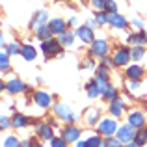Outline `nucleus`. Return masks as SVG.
Here are the masks:
<instances>
[{"label": "nucleus", "instance_id": "ddd939ff", "mask_svg": "<svg viewBox=\"0 0 147 147\" xmlns=\"http://www.w3.org/2000/svg\"><path fill=\"white\" fill-rule=\"evenodd\" d=\"M24 82L22 80H19V78H11L9 82H6V90L9 91V93H13V95H17V93H22L24 91Z\"/></svg>", "mask_w": 147, "mask_h": 147}, {"label": "nucleus", "instance_id": "c756f323", "mask_svg": "<svg viewBox=\"0 0 147 147\" xmlns=\"http://www.w3.org/2000/svg\"><path fill=\"white\" fill-rule=\"evenodd\" d=\"M104 11H106V13H117V2H115V0H106Z\"/></svg>", "mask_w": 147, "mask_h": 147}, {"label": "nucleus", "instance_id": "f3484780", "mask_svg": "<svg viewBox=\"0 0 147 147\" xmlns=\"http://www.w3.org/2000/svg\"><path fill=\"white\" fill-rule=\"evenodd\" d=\"M78 136H80V130L76 129V127H65L63 129V138H65V142H76L78 140Z\"/></svg>", "mask_w": 147, "mask_h": 147}, {"label": "nucleus", "instance_id": "393cba45", "mask_svg": "<svg viewBox=\"0 0 147 147\" xmlns=\"http://www.w3.org/2000/svg\"><path fill=\"white\" fill-rule=\"evenodd\" d=\"M145 58V47H132L130 49V60L132 61H140Z\"/></svg>", "mask_w": 147, "mask_h": 147}, {"label": "nucleus", "instance_id": "c9c22d12", "mask_svg": "<svg viewBox=\"0 0 147 147\" xmlns=\"http://www.w3.org/2000/svg\"><path fill=\"white\" fill-rule=\"evenodd\" d=\"M7 67H9L7 54H0V69H2V71H7Z\"/></svg>", "mask_w": 147, "mask_h": 147}, {"label": "nucleus", "instance_id": "49530a36", "mask_svg": "<svg viewBox=\"0 0 147 147\" xmlns=\"http://www.w3.org/2000/svg\"><path fill=\"white\" fill-rule=\"evenodd\" d=\"M76 147H86V142H78V144H76Z\"/></svg>", "mask_w": 147, "mask_h": 147}, {"label": "nucleus", "instance_id": "58836bf2", "mask_svg": "<svg viewBox=\"0 0 147 147\" xmlns=\"http://www.w3.org/2000/svg\"><path fill=\"white\" fill-rule=\"evenodd\" d=\"M127 88H129L130 91L138 90V88H140V80H129V82H127Z\"/></svg>", "mask_w": 147, "mask_h": 147}, {"label": "nucleus", "instance_id": "2f4dec72", "mask_svg": "<svg viewBox=\"0 0 147 147\" xmlns=\"http://www.w3.org/2000/svg\"><path fill=\"white\" fill-rule=\"evenodd\" d=\"M95 22H97L99 26L106 24V22H108V13H106V11H99V13L95 15Z\"/></svg>", "mask_w": 147, "mask_h": 147}, {"label": "nucleus", "instance_id": "0eeeda50", "mask_svg": "<svg viewBox=\"0 0 147 147\" xmlns=\"http://www.w3.org/2000/svg\"><path fill=\"white\" fill-rule=\"evenodd\" d=\"M108 24H110L112 28L123 30V28L129 26V21H127L123 15H119V13H108Z\"/></svg>", "mask_w": 147, "mask_h": 147}, {"label": "nucleus", "instance_id": "c03bdc74", "mask_svg": "<svg viewBox=\"0 0 147 147\" xmlns=\"http://www.w3.org/2000/svg\"><path fill=\"white\" fill-rule=\"evenodd\" d=\"M4 90H6V82H2V80H0V93H2Z\"/></svg>", "mask_w": 147, "mask_h": 147}, {"label": "nucleus", "instance_id": "f257e3e1", "mask_svg": "<svg viewBox=\"0 0 147 147\" xmlns=\"http://www.w3.org/2000/svg\"><path fill=\"white\" fill-rule=\"evenodd\" d=\"M41 50H43V54L47 58H54L61 52V43L58 39H52V37H50V39L41 43Z\"/></svg>", "mask_w": 147, "mask_h": 147}, {"label": "nucleus", "instance_id": "aec40b11", "mask_svg": "<svg viewBox=\"0 0 147 147\" xmlns=\"http://www.w3.org/2000/svg\"><path fill=\"white\" fill-rule=\"evenodd\" d=\"M123 110H125V104H123L119 99H114V100H110V114H112V115L119 117V115L123 114Z\"/></svg>", "mask_w": 147, "mask_h": 147}, {"label": "nucleus", "instance_id": "79ce46f5", "mask_svg": "<svg viewBox=\"0 0 147 147\" xmlns=\"http://www.w3.org/2000/svg\"><path fill=\"white\" fill-rule=\"evenodd\" d=\"M67 24H69V26H75V24H76V19H75V17H71V19H69V22H67Z\"/></svg>", "mask_w": 147, "mask_h": 147}, {"label": "nucleus", "instance_id": "f03ea898", "mask_svg": "<svg viewBox=\"0 0 147 147\" xmlns=\"http://www.w3.org/2000/svg\"><path fill=\"white\" fill-rule=\"evenodd\" d=\"M52 112H54V115H56V117H60V119H63V121H67L69 125H71V123H75V114H73L71 112V108L67 106V104H63V102H58L56 106L52 108Z\"/></svg>", "mask_w": 147, "mask_h": 147}, {"label": "nucleus", "instance_id": "2eb2a0df", "mask_svg": "<svg viewBox=\"0 0 147 147\" xmlns=\"http://www.w3.org/2000/svg\"><path fill=\"white\" fill-rule=\"evenodd\" d=\"M49 26H50V30H52L56 36H60V34H63L65 30H67V22H65L63 19H60V17L52 19V21L49 22Z\"/></svg>", "mask_w": 147, "mask_h": 147}, {"label": "nucleus", "instance_id": "a18cd8bd", "mask_svg": "<svg viewBox=\"0 0 147 147\" xmlns=\"http://www.w3.org/2000/svg\"><path fill=\"white\" fill-rule=\"evenodd\" d=\"M91 65H93V61H91V60H88V61H86V63H84V65H82V67H91Z\"/></svg>", "mask_w": 147, "mask_h": 147}, {"label": "nucleus", "instance_id": "6e6552de", "mask_svg": "<svg viewBox=\"0 0 147 147\" xmlns=\"http://www.w3.org/2000/svg\"><path fill=\"white\" fill-rule=\"evenodd\" d=\"M91 54L93 56H99V58H104L108 54V43L104 39H95L91 43Z\"/></svg>", "mask_w": 147, "mask_h": 147}, {"label": "nucleus", "instance_id": "e433bc0d", "mask_svg": "<svg viewBox=\"0 0 147 147\" xmlns=\"http://www.w3.org/2000/svg\"><path fill=\"white\" fill-rule=\"evenodd\" d=\"M9 125H11V119H7L6 115H0V130L9 129Z\"/></svg>", "mask_w": 147, "mask_h": 147}, {"label": "nucleus", "instance_id": "bb28decb", "mask_svg": "<svg viewBox=\"0 0 147 147\" xmlns=\"http://www.w3.org/2000/svg\"><path fill=\"white\" fill-rule=\"evenodd\" d=\"M108 67H104V65H100V67L97 69V76H95V80L100 84H108Z\"/></svg>", "mask_w": 147, "mask_h": 147}, {"label": "nucleus", "instance_id": "4be33fe9", "mask_svg": "<svg viewBox=\"0 0 147 147\" xmlns=\"http://www.w3.org/2000/svg\"><path fill=\"white\" fill-rule=\"evenodd\" d=\"M58 41L61 43V47H73V41H75V34H73V32H67V30H65L63 34H60V36H58Z\"/></svg>", "mask_w": 147, "mask_h": 147}, {"label": "nucleus", "instance_id": "dca6fc26", "mask_svg": "<svg viewBox=\"0 0 147 147\" xmlns=\"http://www.w3.org/2000/svg\"><path fill=\"white\" fill-rule=\"evenodd\" d=\"M34 102H36L39 108H47V106H50V95L47 93V91H36Z\"/></svg>", "mask_w": 147, "mask_h": 147}, {"label": "nucleus", "instance_id": "1a4fd4ad", "mask_svg": "<svg viewBox=\"0 0 147 147\" xmlns=\"http://www.w3.org/2000/svg\"><path fill=\"white\" fill-rule=\"evenodd\" d=\"M129 125L132 127V129H142V127H145V115L144 112H130L129 114Z\"/></svg>", "mask_w": 147, "mask_h": 147}, {"label": "nucleus", "instance_id": "cd10ccee", "mask_svg": "<svg viewBox=\"0 0 147 147\" xmlns=\"http://www.w3.org/2000/svg\"><path fill=\"white\" fill-rule=\"evenodd\" d=\"M102 97L106 99V100L117 99V90H115L114 86H110V84H106V88H104V91H102Z\"/></svg>", "mask_w": 147, "mask_h": 147}, {"label": "nucleus", "instance_id": "9b49d317", "mask_svg": "<svg viewBox=\"0 0 147 147\" xmlns=\"http://www.w3.org/2000/svg\"><path fill=\"white\" fill-rule=\"evenodd\" d=\"M104 88H106V84H100L97 82V80H91L90 84L86 86V91H88V97H97V95H100L104 91Z\"/></svg>", "mask_w": 147, "mask_h": 147}, {"label": "nucleus", "instance_id": "412c9836", "mask_svg": "<svg viewBox=\"0 0 147 147\" xmlns=\"http://www.w3.org/2000/svg\"><path fill=\"white\" fill-rule=\"evenodd\" d=\"M36 32H37L36 36L39 37L41 41H47V39H50V37L54 36V32L50 30V26H49V24H43V26H39V28H37Z\"/></svg>", "mask_w": 147, "mask_h": 147}, {"label": "nucleus", "instance_id": "a878e982", "mask_svg": "<svg viewBox=\"0 0 147 147\" xmlns=\"http://www.w3.org/2000/svg\"><path fill=\"white\" fill-rule=\"evenodd\" d=\"M134 142H136L138 145H142V147L147 144V129H145V127H142V129H138V130H136Z\"/></svg>", "mask_w": 147, "mask_h": 147}, {"label": "nucleus", "instance_id": "a19ab883", "mask_svg": "<svg viewBox=\"0 0 147 147\" xmlns=\"http://www.w3.org/2000/svg\"><path fill=\"white\" fill-rule=\"evenodd\" d=\"M134 26H138V28H142V26H144V22H142L140 19H136V21H134Z\"/></svg>", "mask_w": 147, "mask_h": 147}, {"label": "nucleus", "instance_id": "39448f33", "mask_svg": "<svg viewBox=\"0 0 147 147\" xmlns=\"http://www.w3.org/2000/svg\"><path fill=\"white\" fill-rule=\"evenodd\" d=\"M134 136H136V129H132L129 123L117 129V138L121 140V144H130V142H134Z\"/></svg>", "mask_w": 147, "mask_h": 147}, {"label": "nucleus", "instance_id": "f8f14e48", "mask_svg": "<svg viewBox=\"0 0 147 147\" xmlns=\"http://www.w3.org/2000/svg\"><path fill=\"white\" fill-rule=\"evenodd\" d=\"M37 136H39L41 140H52L54 138L52 125H49V123H39V125H37Z\"/></svg>", "mask_w": 147, "mask_h": 147}, {"label": "nucleus", "instance_id": "4c0bfd02", "mask_svg": "<svg viewBox=\"0 0 147 147\" xmlns=\"http://www.w3.org/2000/svg\"><path fill=\"white\" fill-rule=\"evenodd\" d=\"M90 2H91V6H93L95 9L104 11V4H106V0H90Z\"/></svg>", "mask_w": 147, "mask_h": 147}, {"label": "nucleus", "instance_id": "4468645a", "mask_svg": "<svg viewBox=\"0 0 147 147\" xmlns=\"http://www.w3.org/2000/svg\"><path fill=\"white\" fill-rule=\"evenodd\" d=\"M125 75H127L129 80H142L144 78V67H140V65H130V67H127Z\"/></svg>", "mask_w": 147, "mask_h": 147}, {"label": "nucleus", "instance_id": "7c9ffc66", "mask_svg": "<svg viewBox=\"0 0 147 147\" xmlns=\"http://www.w3.org/2000/svg\"><path fill=\"white\" fill-rule=\"evenodd\" d=\"M102 142H100V136H91L86 140V147H100Z\"/></svg>", "mask_w": 147, "mask_h": 147}, {"label": "nucleus", "instance_id": "b1692460", "mask_svg": "<svg viewBox=\"0 0 147 147\" xmlns=\"http://www.w3.org/2000/svg\"><path fill=\"white\" fill-rule=\"evenodd\" d=\"M86 121L90 123V125H95L97 121H100V110H99V108H91V110H88Z\"/></svg>", "mask_w": 147, "mask_h": 147}, {"label": "nucleus", "instance_id": "473e14b6", "mask_svg": "<svg viewBox=\"0 0 147 147\" xmlns=\"http://www.w3.org/2000/svg\"><path fill=\"white\" fill-rule=\"evenodd\" d=\"M21 49H22V47H19L17 43H9V45L6 47V52L11 54V56H15V54H21Z\"/></svg>", "mask_w": 147, "mask_h": 147}, {"label": "nucleus", "instance_id": "72a5a7b5", "mask_svg": "<svg viewBox=\"0 0 147 147\" xmlns=\"http://www.w3.org/2000/svg\"><path fill=\"white\" fill-rule=\"evenodd\" d=\"M50 145L52 147H67V142H65V138H52Z\"/></svg>", "mask_w": 147, "mask_h": 147}, {"label": "nucleus", "instance_id": "7ed1b4c3", "mask_svg": "<svg viewBox=\"0 0 147 147\" xmlns=\"http://www.w3.org/2000/svg\"><path fill=\"white\" fill-rule=\"evenodd\" d=\"M117 121H114V119L106 117V119H100L99 125H97V130L99 134H102V136H112V134H115V130H117Z\"/></svg>", "mask_w": 147, "mask_h": 147}, {"label": "nucleus", "instance_id": "6ab92c4d", "mask_svg": "<svg viewBox=\"0 0 147 147\" xmlns=\"http://www.w3.org/2000/svg\"><path fill=\"white\" fill-rule=\"evenodd\" d=\"M45 22H47V11L45 9H41V11H37L36 15H34V19H32V28H39V26H43Z\"/></svg>", "mask_w": 147, "mask_h": 147}, {"label": "nucleus", "instance_id": "ea45409f", "mask_svg": "<svg viewBox=\"0 0 147 147\" xmlns=\"http://www.w3.org/2000/svg\"><path fill=\"white\" fill-rule=\"evenodd\" d=\"M21 147H39V145H37L36 140H24V142L21 144Z\"/></svg>", "mask_w": 147, "mask_h": 147}, {"label": "nucleus", "instance_id": "423d86ee", "mask_svg": "<svg viewBox=\"0 0 147 147\" xmlns=\"http://www.w3.org/2000/svg\"><path fill=\"white\" fill-rule=\"evenodd\" d=\"M127 41H129L132 47H144V45L147 43V32L142 30V32L129 34V36H127Z\"/></svg>", "mask_w": 147, "mask_h": 147}, {"label": "nucleus", "instance_id": "c85d7f7f", "mask_svg": "<svg viewBox=\"0 0 147 147\" xmlns=\"http://www.w3.org/2000/svg\"><path fill=\"white\" fill-rule=\"evenodd\" d=\"M102 147H121V140L114 136H106V140L102 142Z\"/></svg>", "mask_w": 147, "mask_h": 147}, {"label": "nucleus", "instance_id": "20e7f679", "mask_svg": "<svg viewBox=\"0 0 147 147\" xmlns=\"http://www.w3.org/2000/svg\"><path fill=\"white\" fill-rule=\"evenodd\" d=\"M130 61V49L129 47H119L117 50L114 52V56H112V63L114 65H127Z\"/></svg>", "mask_w": 147, "mask_h": 147}, {"label": "nucleus", "instance_id": "a211bd4d", "mask_svg": "<svg viewBox=\"0 0 147 147\" xmlns=\"http://www.w3.org/2000/svg\"><path fill=\"white\" fill-rule=\"evenodd\" d=\"M21 54H22V58H24L26 61H34L37 58V50L32 47V45H24V47L21 49Z\"/></svg>", "mask_w": 147, "mask_h": 147}, {"label": "nucleus", "instance_id": "f704fd0d", "mask_svg": "<svg viewBox=\"0 0 147 147\" xmlns=\"http://www.w3.org/2000/svg\"><path fill=\"white\" fill-rule=\"evenodd\" d=\"M4 147H21V144H19V140L15 136H9L6 142H4Z\"/></svg>", "mask_w": 147, "mask_h": 147}, {"label": "nucleus", "instance_id": "9d476101", "mask_svg": "<svg viewBox=\"0 0 147 147\" xmlns=\"http://www.w3.org/2000/svg\"><path fill=\"white\" fill-rule=\"evenodd\" d=\"M76 36H78V39L82 41V43H93L95 41L91 26H80V28L76 30Z\"/></svg>", "mask_w": 147, "mask_h": 147}, {"label": "nucleus", "instance_id": "de8ad7c7", "mask_svg": "<svg viewBox=\"0 0 147 147\" xmlns=\"http://www.w3.org/2000/svg\"><path fill=\"white\" fill-rule=\"evenodd\" d=\"M145 32H147V30H145Z\"/></svg>", "mask_w": 147, "mask_h": 147}, {"label": "nucleus", "instance_id": "5701e85b", "mask_svg": "<svg viewBox=\"0 0 147 147\" xmlns=\"http://www.w3.org/2000/svg\"><path fill=\"white\" fill-rule=\"evenodd\" d=\"M26 123H28V117L22 114H15L11 117V127H15V129H22V127H26Z\"/></svg>", "mask_w": 147, "mask_h": 147}, {"label": "nucleus", "instance_id": "37998d69", "mask_svg": "<svg viewBox=\"0 0 147 147\" xmlns=\"http://www.w3.org/2000/svg\"><path fill=\"white\" fill-rule=\"evenodd\" d=\"M125 147H142V145H138V144H136V142H130V144H127Z\"/></svg>", "mask_w": 147, "mask_h": 147}]
</instances>
